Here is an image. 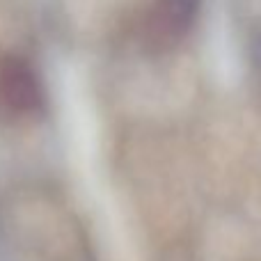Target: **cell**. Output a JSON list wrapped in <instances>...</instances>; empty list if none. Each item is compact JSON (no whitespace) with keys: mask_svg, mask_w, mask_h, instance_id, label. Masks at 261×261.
Segmentation results:
<instances>
[{"mask_svg":"<svg viewBox=\"0 0 261 261\" xmlns=\"http://www.w3.org/2000/svg\"><path fill=\"white\" fill-rule=\"evenodd\" d=\"M44 106V83L37 69L21 55H5L0 60V115L12 119L32 117Z\"/></svg>","mask_w":261,"mask_h":261,"instance_id":"obj_1","label":"cell"},{"mask_svg":"<svg viewBox=\"0 0 261 261\" xmlns=\"http://www.w3.org/2000/svg\"><path fill=\"white\" fill-rule=\"evenodd\" d=\"M199 0H153L144 16V37L153 46H172L193 28Z\"/></svg>","mask_w":261,"mask_h":261,"instance_id":"obj_2","label":"cell"}]
</instances>
